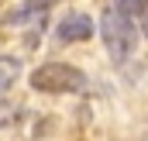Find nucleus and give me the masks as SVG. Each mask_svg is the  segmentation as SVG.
Wrapping results in <instances>:
<instances>
[{
    "mask_svg": "<svg viewBox=\"0 0 148 141\" xmlns=\"http://www.w3.org/2000/svg\"><path fill=\"white\" fill-rule=\"evenodd\" d=\"M100 38L114 62H124V59H131V52L138 45V28L131 24V14H124L121 7H107L100 14Z\"/></svg>",
    "mask_w": 148,
    "mask_h": 141,
    "instance_id": "f257e3e1",
    "label": "nucleus"
},
{
    "mask_svg": "<svg viewBox=\"0 0 148 141\" xmlns=\"http://www.w3.org/2000/svg\"><path fill=\"white\" fill-rule=\"evenodd\" d=\"M31 90H38V93H83L86 72L69 62H45L31 72Z\"/></svg>",
    "mask_w": 148,
    "mask_h": 141,
    "instance_id": "f03ea898",
    "label": "nucleus"
},
{
    "mask_svg": "<svg viewBox=\"0 0 148 141\" xmlns=\"http://www.w3.org/2000/svg\"><path fill=\"white\" fill-rule=\"evenodd\" d=\"M59 41H86V38H93V17L90 14H79V10H69L62 21H59V31H55Z\"/></svg>",
    "mask_w": 148,
    "mask_h": 141,
    "instance_id": "7ed1b4c3",
    "label": "nucleus"
},
{
    "mask_svg": "<svg viewBox=\"0 0 148 141\" xmlns=\"http://www.w3.org/2000/svg\"><path fill=\"white\" fill-rule=\"evenodd\" d=\"M48 7H52V0H24V3H21V7H14L0 24H21V21H28V17H41Z\"/></svg>",
    "mask_w": 148,
    "mask_h": 141,
    "instance_id": "20e7f679",
    "label": "nucleus"
},
{
    "mask_svg": "<svg viewBox=\"0 0 148 141\" xmlns=\"http://www.w3.org/2000/svg\"><path fill=\"white\" fill-rule=\"evenodd\" d=\"M21 76V59H14V55H3L0 59V97L14 86V79Z\"/></svg>",
    "mask_w": 148,
    "mask_h": 141,
    "instance_id": "39448f33",
    "label": "nucleus"
},
{
    "mask_svg": "<svg viewBox=\"0 0 148 141\" xmlns=\"http://www.w3.org/2000/svg\"><path fill=\"white\" fill-rule=\"evenodd\" d=\"M10 120H14V107L7 103V100H0V127H7Z\"/></svg>",
    "mask_w": 148,
    "mask_h": 141,
    "instance_id": "423d86ee",
    "label": "nucleus"
},
{
    "mask_svg": "<svg viewBox=\"0 0 148 141\" xmlns=\"http://www.w3.org/2000/svg\"><path fill=\"white\" fill-rule=\"evenodd\" d=\"M114 3H117V7H121L124 14H138V7H141L145 0H114Z\"/></svg>",
    "mask_w": 148,
    "mask_h": 141,
    "instance_id": "0eeeda50",
    "label": "nucleus"
},
{
    "mask_svg": "<svg viewBox=\"0 0 148 141\" xmlns=\"http://www.w3.org/2000/svg\"><path fill=\"white\" fill-rule=\"evenodd\" d=\"M138 21H141V28H138V31H141V35H148V0L138 7Z\"/></svg>",
    "mask_w": 148,
    "mask_h": 141,
    "instance_id": "6e6552de",
    "label": "nucleus"
}]
</instances>
